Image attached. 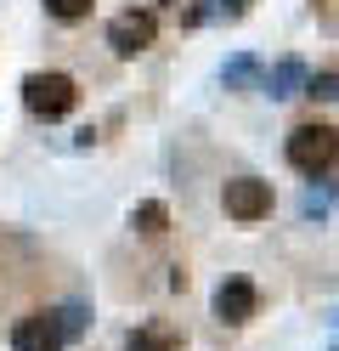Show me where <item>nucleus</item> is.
<instances>
[{"label":"nucleus","mask_w":339,"mask_h":351,"mask_svg":"<svg viewBox=\"0 0 339 351\" xmlns=\"http://www.w3.org/2000/svg\"><path fill=\"white\" fill-rule=\"evenodd\" d=\"M305 97H316V102H339V74H305Z\"/></svg>","instance_id":"nucleus-11"},{"label":"nucleus","mask_w":339,"mask_h":351,"mask_svg":"<svg viewBox=\"0 0 339 351\" xmlns=\"http://www.w3.org/2000/svg\"><path fill=\"white\" fill-rule=\"evenodd\" d=\"M305 215H328V187H323V193H311V199H305Z\"/></svg>","instance_id":"nucleus-14"},{"label":"nucleus","mask_w":339,"mask_h":351,"mask_svg":"<svg viewBox=\"0 0 339 351\" xmlns=\"http://www.w3.org/2000/svg\"><path fill=\"white\" fill-rule=\"evenodd\" d=\"M255 74H260V62H255V57H232V62H226V69H221L226 91H243V85L255 80Z\"/></svg>","instance_id":"nucleus-8"},{"label":"nucleus","mask_w":339,"mask_h":351,"mask_svg":"<svg viewBox=\"0 0 339 351\" xmlns=\"http://www.w3.org/2000/svg\"><path fill=\"white\" fill-rule=\"evenodd\" d=\"M23 102H29V114H40V119H68L74 102H79V85L68 74H29L23 80Z\"/></svg>","instance_id":"nucleus-2"},{"label":"nucleus","mask_w":339,"mask_h":351,"mask_svg":"<svg viewBox=\"0 0 339 351\" xmlns=\"http://www.w3.org/2000/svg\"><path fill=\"white\" fill-rule=\"evenodd\" d=\"M334 159H339V130H334V125L311 119V125H294V130H288V165H294V170L323 176V170H334Z\"/></svg>","instance_id":"nucleus-1"},{"label":"nucleus","mask_w":339,"mask_h":351,"mask_svg":"<svg viewBox=\"0 0 339 351\" xmlns=\"http://www.w3.org/2000/svg\"><path fill=\"white\" fill-rule=\"evenodd\" d=\"M90 6H97V0H45V12H51V17H62V23H79Z\"/></svg>","instance_id":"nucleus-13"},{"label":"nucleus","mask_w":339,"mask_h":351,"mask_svg":"<svg viewBox=\"0 0 339 351\" xmlns=\"http://www.w3.org/2000/svg\"><path fill=\"white\" fill-rule=\"evenodd\" d=\"M215 317L232 323V328L249 323V317H255V283H249V278H226L215 289Z\"/></svg>","instance_id":"nucleus-6"},{"label":"nucleus","mask_w":339,"mask_h":351,"mask_svg":"<svg viewBox=\"0 0 339 351\" xmlns=\"http://www.w3.org/2000/svg\"><path fill=\"white\" fill-rule=\"evenodd\" d=\"M300 91H305V62L300 57H283L277 69L266 74V97L271 102H288V97H300Z\"/></svg>","instance_id":"nucleus-7"},{"label":"nucleus","mask_w":339,"mask_h":351,"mask_svg":"<svg viewBox=\"0 0 339 351\" xmlns=\"http://www.w3.org/2000/svg\"><path fill=\"white\" fill-rule=\"evenodd\" d=\"M221 199H226L232 221H266L271 215V182H260V176H232Z\"/></svg>","instance_id":"nucleus-3"},{"label":"nucleus","mask_w":339,"mask_h":351,"mask_svg":"<svg viewBox=\"0 0 339 351\" xmlns=\"http://www.w3.org/2000/svg\"><path fill=\"white\" fill-rule=\"evenodd\" d=\"M125 351H175V340L164 335V328H142V335H130Z\"/></svg>","instance_id":"nucleus-12"},{"label":"nucleus","mask_w":339,"mask_h":351,"mask_svg":"<svg viewBox=\"0 0 339 351\" xmlns=\"http://www.w3.org/2000/svg\"><path fill=\"white\" fill-rule=\"evenodd\" d=\"M62 346H68V340H62V328H57L51 312L23 317V323L12 328V351H62Z\"/></svg>","instance_id":"nucleus-5"},{"label":"nucleus","mask_w":339,"mask_h":351,"mask_svg":"<svg viewBox=\"0 0 339 351\" xmlns=\"http://www.w3.org/2000/svg\"><path fill=\"white\" fill-rule=\"evenodd\" d=\"M153 40H158V17L153 12H119L108 23V46L119 51V57H142Z\"/></svg>","instance_id":"nucleus-4"},{"label":"nucleus","mask_w":339,"mask_h":351,"mask_svg":"<svg viewBox=\"0 0 339 351\" xmlns=\"http://www.w3.org/2000/svg\"><path fill=\"white\" fill-rule=\"evenodd\" d=\"M57 328H62V340H79L85 335V306H57Z\"/></svg>","instance_id":"nucleus-10"},{"label":"nucleus","mask_w":339,"mask_h":351,"mask_svg":"<svg viewBox=\"0 0 339 351\" xmlns=\"http://www.w3.org/2000/svg\"><path fill=\"white\" fill-rule=\"evenodd\" d=\"M130 221H136V232H164V227H170V210L147 199V204H136V215H130Z\"/></svg>","instance_id":"nucleus-9"},{"label":"nucleus","mask_w":339,"mask_h":351,"mask_svg":"<svg viewBox=\"0 0 339 351\" xmlns=\"http://www.w3.org/2000/svg\"><path fill=\"white\" fill-rule=\"evenodd\" d=\"M164 6H170V0H164Z\"/></svg>","instance_id":"nucleus-15"}]
</instances>
